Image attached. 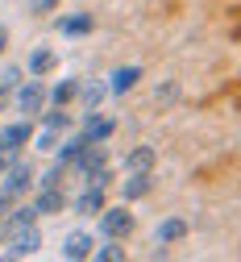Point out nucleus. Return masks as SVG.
<instances>
[{
	"instance_id": "nucleus-1",
	"label": "nucleus",
	"mask_w": 241,
	"mask_h": 262,
	"mask_svg": "<svg viewBox=\"0 0 241 262\" xmlns=\"http://www.w3.org/2000/svg\"><path fill=\"white\" fill-rule=\"evenodd\" d=\"M100 233L125 242V237L133 233V212H125V204H121V208H100Z\"/></svg>"
},
{
	"instance_id": "nucleus-2",
	"label": "nucleus",
	"mask_w": 241,
	"mask_h": 262,
	"mask_svg": "<svg viewBox=\"0 0 241 262\" xmlns=\"http://www.w3.org/2000/svg\"><path fill=\"white\" fill-rule=\"evenodd\" d=\"M0 175H5V191L13 195V200H17V195H25V191L33 187V167H29L25 158H13Z\"/></svg>"
},
{
	"instance_id": "nucleus-3",
	"label": "nucleus",
	"mask_w": 241,
	"mask_h": 262,
	"mask_svg": "<svg viewBox=\"0 0 241 262\" xmlns=\"http://www.w3.org/2000/svg\"><path fill=\"white\" fill-rule=\"evenodd\" d=\"M13 92H17V108H21L25 117H38V113L46 108V88H42L38 79H25V83H17Z\"/></svg>"
},
{
	"instance_id": "nucleus-4",
	"label": "nucleus",
	"mask_w": 241,
	"mask_h": 262,
	"mask_svg": "<svg viewBox=\"0 0 241 262\" xmlns=\"http://www.w3.org/2000/svg\"><path fill=\"white\" fill-rule=\"evenodd\" d=\"M42 246V233H38V225H21L9 233V254L5 258H25V254H38Z\"/></svg>"
},
{
	"instance_id": "nucleus-5",
	"label": "nucleus",
	"mask_w": 241,
	"mask_h": 262,
	"mask_svg": "<svg viewBox=\"0 0 241 262\" xmlns=\"http://www.w3.org/2000/svg\"><path fill=\"white\" fill-rule=\"evenodd\" d=\"M29 138H33L29 117H21V121H13V125H5V129H0V146H5V150H13V154H21V146H29Z\"/></svg>"
},
{
	"instance_id": "nucleus-6",
	"label": "nucleus",
	"mask_w": 241,
	"mask_h": 262,
	"mask_svg": "<svg viewBox=\"0 0 241 262\" xmlns=\"http://www.w3.org/2000/svg\"><path fill=\"white\" fill-rule=\"evenodd\" d=\"M62 208H67L62 187H38V195H33V212L38 216H58Z\"/></svg>"
},
{
	"instance_id": "nucleus-7",
	"label": "nucleus",
	"mask_w": 241,
	"mask_h": 262,
	"mask_svg": "<svg viewBox=\"0 0 241 262\" xmlns=\"http://www.w3.org/2000/svg\"><path fill=\"white\" fill-rule=\"evenodd\" d=\"M191 233V225L183 221V216H166V221H158V229H154V242L158 246H175V242H183Z\"/></svg>"
},
{
	"instance_id": "nucleus-8",
	"label": "nucleus",
	"mask_w": 241,
	"mask_h": 262,
	"mask_svg": "<svg viewBox=\"0 0 241 262\" xmlns=\"http://www.w3.org/2000/svg\"><path fill=\"white\" fill-rule=\"evenodd\" d=\"M150 191H154V171H133V175L125 179V187H121L125 204H133V200H146Z\"/></svg>"
},
{
	"instance_id": "nucleus-9",
	"label": "nucleus",
	"mask_w": 241,
	"mask_h": 262,
	"mask_svg": "<svg viewBox=\"0 0 241 262\" xmlns=\"http://www.w3.org/2000/svg\"><path fill=\"white\" fill-rule=\"evenodd\" d=\"M92 250H96V237L92 233H67V242H62V258H71V262H83V258H92Z\"/></svg>"
},
{
	"instance_id": "nucleus-10",
	"label": "nucleus",
	"mask_w": 241,
	"mask_h": 262,
	"mask_svg": "<svg viewBox=\"0 0 241 262\" xmlns=\"http://www.w3.org/2000/svg\"><path fill=\"white\" fill-rule=\"evenodd\" d=\"M71 208H75L79 216H92V212L100 216V208H104V187H100V183H87V187L75 195V204H71Z\"/></svg>"
},
{
	"instance_id": "nucleus-11",
	"label": "nucleus",
	"mask_w": 241,
	"mask_h": 262,
	"mask_svg": "<svg viewBox=\"0 0 241 262\" xmlns=\"http://www.w3.org/2000/svg\"><path fill=\"white\" fill-rule=\"evenodd\" d=\"M137 79H142V67H137V62H129V67H117V71L108 75V92H113V96H125V92L137 88Z\"/></svg>"
},
{
	"instance_id": "nucleus-12",
	"label": "nucleus",
	"mask_w": 241,
	"mask_h": 262,
	"mask_svg": "<svg viewBox=\"0 0 241 262\" xmlns=\"http://www.w3.org/2000/svg\"><path fill=\"white\" fill-rule=\"evenodd\" d=\"M113 129H117V121H100V113H87V129H83V138H87L92 146H104V142L113 138Z\"/></svg>"
},
{
	"instance_id": "nucleus-13",
	"label": "nucleus",
	"mask_w": 241,
	"mask_h": 262,
	"mask_svg": "<svg viewBox=\"0 0 241 262\" xmlns=\"http://www.w3.org/2000/svg\"><path fill=\"white\" fill-rule=\"evenodd\" d=\"M154 162H158V150H154V146H137V150L125 154V171H129V175H133V171H154Z\"/></svg>"
},
{
	"instance_id": "nucleus-14",
	"label": "nucleus",
	"mask_w": 241,
	"mask_h": 262,
	"mask_svg": "<svg viewBox=\"0 0 241 262\" xmlns=\"http://www.w3.org/2000/svg\"><path fill=\"white\" fill-rule=\"evenodd\" d=\"M79 100H83V108L87 113H100V104H104V96H108V83H100V79H92V83H79Z\"/></svg>"
},
{
	"instance_id": "nucleus-15",
	"label": "nucleus",
	"mask_w": 241,
	"mask_h": 262,
	"mask_svg": "<svg viewBox=\"0 0 241 262\" xmlns=\"http://www.w3.org/2000/svg\"><path fill=\"white\" fill-rule=\"evenodd\" d=\"M92 13H75V17H58V34L67 38H79V34H92Z\"/></svg>"
},
{
	"instance_id": "nucleus-16",
	"label": "nucleus",
	"mask_w": 241,
	"mask_h": 262,
	"mask_svg": "<svg viewBox=\"0 0 241 262\" xmlns=\"http://www.w3.org/2000/svg\"><path fill=\"white\" fill-rule=\"evenodd\" d=\"M50 67H54V50H50V46H38V50L29 54V75H33V79H42Z\"/></svg>"
},
{
	"instance_id": "nucleus-17",
	"label": "nucleus",
	"mask_w": 241,
	"mask_h": 262,
	"mask_svg": "<svg viewBox=\"0 0 241 262\" xmlns=\"http://www.w3.org/2000/svg\"><path fill=\"white\" fill-rule=\"evenodd\" d=\"M21 225H38V212H33V204L13 208V212H9V221L0 225V229H5V233H13V229H21Z\"/></svg>"
},
{
	"instance_id": "nucleus-18",
	"label": "nucleus",
	"mask_w": 241,
	"mask_h": 262,
	"mask_svg": "<svg viewBox=\"0 0 241 262\" xmlns=\"http://www.w3.org/2000/svg\"><path fill=\"white\" fill-rule=\"evenodd\" d=\"M83 146H92L83 134H79V138H71V142H62V146H58V167H71V162L83 154Z\"/></svg>"
},
{
	"instance_id": "nucleus-19",
	"label": "nucleus",
	"mask_w": 241,
	"mask_h": 262,
	"mask_svg": "<svg viewBox=\"0 0 241 262\" xmlns=\"http://www.w3.org/2000/svg\"><path fill=\"white\" fill-rule=\"evenodd\" d=\"M75 92H79L75 79H58V83L46 92V100H54V104H71V100H75Z\"/></svg>"
},
{
	"instance_id": "nucleus-20",
	"label": "nucleus",
	"mask_w": 241,
	"mask_h": 262,
	"mask_svg": "<svg viewBox=\"0 0 241 262\" xmlns=\"http://www.w3.org/2000/svg\"><path fill=\"white\" fill-rule=\"evenodd\" d=\"M92 258L96 262H125V246H117V237H108V246H96Z\"/></svg>"
},
{
	"instance_id": "nucleus-21",
	"label": "nucleus",
	"mask_w": 241,
	"mask_h": 262,
	"mask_svg": "<svg viewBox=\"0 0 241 262\" xmlns=\"http://www.w3.org/2000/svg\"><path fill=\"white\" fill-rule=\"evenodd\" d=\"M46 125H50V129H58V134H62V129H71V117L62 113V104H54V113H46Z\"/></svg>"
},
{
	"instance_id": "nucleus-22",
	"label": "nucleus",
	"mask_w": 241,
	"mask_h": 262,
	"mask_svg": "<svg viewBox=\"0 0 241 262\" xmlns=\"http://www.w3.org/2000/svg\"><path fill=\"white\" fill-rule=\"evenodd\" d=\"M175 96H179V83L170 79V83H162V88L154 92V104H175Z\"/></svg>"
},
{
	"instance_id": "nucleus-23",
	"label": "nucleus",
	"mask_w": 241,
	"mask_h": 262,
	"mask_svg": "<svg viewBox=\"0 0 241 262\" xmlns=\"http://www.w3.org/2000/svg\"><path fill=\"white\" fill-rule=\"evenodd\" d=\"M29 142H38V150H54V146H58V129L46 125L42 134H38V138H29Z\"/></svg>"
},
{
	"instance_id": "nucleus-24",
	"label": "nucleus",
	"mask_w": 241,
	"mask_h": 262,
	"mask_svg": "<svg viewBox=\"0 0 241 262\" xmlns=\"http://www.w3.org/2000/svg\"><path fill=\"white\" fill-rule=\"evenodd\" d=\"M62 171H67V167H58V162H54V167L38 179V187H58V183H62Z\"/></svg>"
},
{
	"instance_id": "nucleus-25",
	"label": "nucleus",
	"mask_w": 241,
	"mask_h": 262,
	"mask_svg": "<svg viewBox=\"0 0 241 262\" xmlns=\"http://www.w3.org/2000/svg\"><path fill=\"white\" fill-rule=\"evenodd\" d=\"M21 83V67H5L0 71V88H17Z\"/></svg>"
},
{
	"instance_id": "nucleus-26",
	"label": "nucleus",
	"mask_w": 241,
	"mask_h": 262,
	"mask_svg": "<svg viewBox=\"0 0 241 262\" xmlns=\"http://www.w3.org/2000/svg\"><path fill=\"white\" fill-rule=\"evenodd\" d=\"M58 0H29V13H54Z\"/></svg>"
},
{
	"instance_id": "nucleus-27",
	"label": "nucleus",
	"mask_w": 241,
	"mask_h": 262,
	"mask_svg": "<svg viewBox=\"0 0 241 262\" xmlns=\"http://www.w3.org/2000/svg\"><path fill=\"white\" fill-rule=\"evenodd\" d=\"M13 158H17L13 150H5V146H0V171H5V167H9V162H13Z\"/></svg>"
},
{
	"instance_id": "nucleus-28",
	"label": "nucleus",
	"mask_w": 241,
	"mask_h": 262,
	"mask_svg": "<svg viewBox=\"0 0 241 262\" xmlns=\"http://www.w3.org/2000/svg\"><path fill=\"white\" fill-rule=\"evenodd\" d=\"M9 204H13V195H9L5 187H0V216H5V208H9Z\"/></svg>"
},
{
	"instance_id": "nucleus-29",
	"label": "nucleus",
	"mask_w": 241,
	"mask_h": 262,
	"mask_svg": "<svg viewBox=\"0 0 241 262\" xmlns=\"http://www.w3.org/2000/svg\"><path fill=\"white\" fill-rule=\"evenodd\" d=\"M5 50H9V29L0 25V54H5Z\"/></svg>"
}]
</instances>
